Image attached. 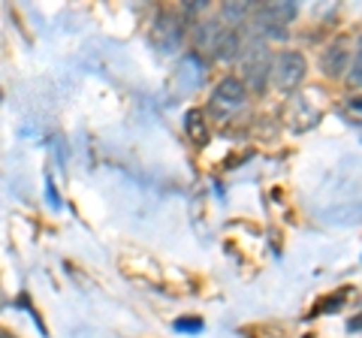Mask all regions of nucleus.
<instances>
[{"instance_id":"nucleus-4","label":"nucleus","mask_w":362,"mask_h":338,"mask_svg":"<svg viewBox=\"0 0 362 338\" xmlns=\"http://www.w3.org/2000/svg\"><path fill=\"white\" fill-rule=\"evenodd\" d=\"M344 64H347V52H344V40H335L329 49L323 52L320 66L326 76H341L344 73Z\"/></svg>"},{"instance_id":"nucleus-7","label":"nucleus","mask_w":362,"mask_h":338,"mask_svg":"<svg viewBox=\"0 0 362 338\" xmlns=\"http://www.w3.org/2000/svg\"><path fill=\"white\" fill-rule=\"evenodd\" d=\"M214 52H218V58H223V61L235 58V54H239V37H235L233 30H223L221 40H218V46H214Z\"/></svg>"},{"instance_id":"nucleus-3","label":"nucleus","mask_w":362,"mask_h":338,"mask_svg":"<svg viewBox=\"0 0 362 338\" xmlns=\"http://www.w3.org/2000/svg\"><path fill=\"white\" fill-rule=\"evenodd\" d=\"M242 103H245V85H242V78H235V76H226L211 94L214 109H235Z\"/></svg>"},{"instance_id":"nucleus-2","label":"nucleus","mask_w":362,"mask_h":338,"mask_svg":"<svg viewBox=\"0 0 362 338\" xmlns=\"http://www.w3.org/2000/svg\"><path fill=\"white\" fill-rule=\"evenodd\" d=\"M293 16H296V6H293V4H266L254 16V21L269 33V37H284V33H287L284 25Z\"/></svg>"},{"instance_id":"nucleus-6","label":"nucleus","mask_w":362,"mask_h":338,"mask_svg":"<svg viewBox=\"0 0 362 338\" xmlns=\"http://www.w3.org/2000/svg\"><path fill=\"white\" fill-rule=\"evenodd\" d=\"M185 130L187 136L194 139L197 145H206L209 142V127H206V112L202 109H190L185 115Z\"/></svg>"},{"instance_id":"nucleus-9","label":"nucleus","mask_w":362,"mask_h":338,"mask_svg":"<svg viewBox=\"0 0 362 338\" xmlns=\"http://www.w3.org/2000/svg\"><path fill=\"white\" fill-rule=\"evenodd\" d=\"M175 330L178 332H199L202 330V320H178Z\"/></svg>"},{"instance_id":"nucleus-8","label":"nucleus","mask_w":362,"mask_h":338,"mask_svg":"<svg viewBox=\"0 0 362 338\" xmlns=\"http://www.w3.org/2000/svg\"><path fill=\"white\" fill-rule=\"evenodd\" d=\"M350 82L362 88V37L356 40V52H354V61H350Z\"/></svg>"},{"instance_id":"nucleus-5","label":"nucleus","mask_w":362,"mask_h":338,"mask_svg":"<svg viewBox=\"0 0 362 338\" xmlns=\"http://www.w3.org/2000/svg\"><path fill=\"white\" fill-rule=\"evenodd\" d=\"M269 66H272L269 52L263 46H254L251 54H247V61H245V73L251 76L254 85H259V82H263V76H269Z\"/></svg>"},{"instance_id":"nucleus-1","label":"nucleus","mask_w":362,"mask_h":338,"mask_svg":"<svg viewBox=\"0 0 362 338\" xmlns=\"http://www.w3.org/2000/svg\"><path fill=\"white\" fill-rule=\"evenodd\" d=\"M305 73H308V61H305L299 52H281L269 66L272 85H275L278 91H293L305 78Z\"/></svg>"},{"instance_id":"nucleus-10","label":"nucleus","mask_w":362,"mask_h":338,"mask_svg":"<svg viewBox=\"0 0 362 338\" xmlns=\"http://www.w3.org/2000/svg\"><path fill=\"white\" fill-rule=\"evenodd\" d=\"M0 338H16L13 332H6V330H0Z\"/></svg>"}]
</instances>
